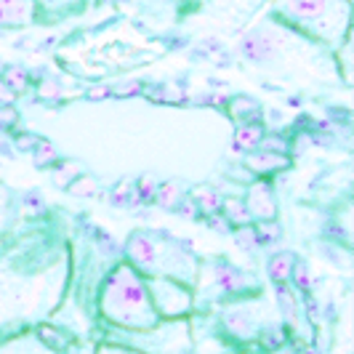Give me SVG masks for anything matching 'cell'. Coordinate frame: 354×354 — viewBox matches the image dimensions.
<instances>
[{
  "label": "cell",
  "instance_id": "cell-22",
  "mask_svg": "<svg viewBox=\"0 0 354 354\" xmlns=\"http://www.w3.org/2000/svg\"><path fill=\"white\" fill-rule=\"evenodd\" d=\"M264 354H296V349L290 346V344H283V346H277V349H269Z\"/></svg>",
  "mask_w": 354,
  "mask_h": 354
},
{
  "label": "cell",
  "instance_id": "cell-19",
  "mask_svg": "<svg viewBox=\"0 0 354 354\" xmlns=\"http://www.w3.org/2000/svg\"><path fill=\"white\" fill-rule=\"evenodd\" d=\"M96 354H144L128 344H120V341H109V338H102L96 341Z\"/></svg>",
  "mask_w": 354,
  "mask_h": 354
},
{
  "label": "cell",
  "instance_id": "cell-4",
  "mask_svg": "<svg viewBox=\"0 0 354 354\" xmlns=\"http://www.w3.org/2000/svg\"><path fill=\"white\" fill-rule=\"evenodd\" d=\"M274 19L296 35L338 48L352 27V0H274Z\"/></svg>",
  "mask_w": 354,
  "mask_h": 354
},
{
  "label": "cell",
  "instance_id": "cell-10",
  "mask_svg": "<svg viewBox=\"0 0 354 354\" xmlns=\"http://www.w3.org/2000/svg\"><path fill=\"white\" fill-rule=\"evenodd\" d=\"M243 203H245V211H248L250 221L269 224V221L277 218V197H274L266 178H259L256 184H250Z\"/></svg>",
  "mask_w": 354,
  "mask_h": 354
},
{
  "label": "cell",
  "instance_id": "cell-20",
  "mask_svg": "<svg viewBox=\"0 0 354 354\" xmlns=\"http://www.w3.org/2000/svg\"><path fill=\"white\" fill-rule=\"evenodd\" d=\"M330 354H352V336H349V319L344 322V330L336 336L333 346H330Z\"/></svg>",
  "mask_w": 354,
  "mask_h": 354
},
{
  "label": "cell",
  "instance_id": "cell-9",
  "mask_svg": "<svg viewBox=\"0 0 354 354\" xmlns=\"http://www.w3.org/2000/svg\"><path fill=\"white\" fill-rule=\"evenodd\" d=\"M30 221H35V218H32L30 205H24V195L0 184V240Z\"/></svg>",
  "mask_w": 354,
  "mask_h": 354
},
{
  "label": "cell",
  "instance_id": "cell-8",
  "mask_svg": "<svg viewBox=\"0 0 354 354\" xmlns=\"http://www.w3.org/2000/svg\"><path fill=\"white\" fill-rule=\"evenodd\" d=\"M149 296L160 319H187L195 312L192 285L178 283L171 277H149Z\"/></svg>",
  "mask_w": 354,
  "mask_h": 354
},
{
  "label": "cell",
  "instance_id": "cell-23",
  "mask_svg": "<svg viewBox=\"0 0 354 354\" xmlns=\"http://www.w3.org/2000/svg\"><path fill=\"white\" fill-rule=\"evenodd\" d=\"M184 3H187V6H203L205 0H184Z\"/></svg>",
  "mask_w": 354,
  "mask_h": 354
},
{
  "label": "cell",
  "instance_id": "cell-17",
  "mask_svg": "<svg viewBox=\"0 0 354 354\" xmlns=\"http://www.w3.org/2000/svg\"><path fill=\"white\" fill-rule=\"evenodd\" d=\"M136 8H142L144 14H155V17H165V14H176L184 6V0H131Z\"/></svg>",
  "mask_w": 354,
  "mask_h": 354
},
{
  "label": "cell",
  "instance_id": "cell-11",
  "mask_svg": "<svg viewBox=\"0 0 354 354\" xmlns=\"http://www.w3.org/2000/svg\"><path fill=\"white\" fill-rule=\"evenodd\" d=\"M0 354H62L56 352L46 338L37 333V328H24L11 336L0 338Z\"/></svg>",
  "mask_w": 354,
  "mask_h": 354
},
{
  "label": "cell",
  "instance_id": "cell-7",
  "mask_svg": "<svg viewBox=\"0 0 354 354\" xmlns=\"http://www.w3.org/2000/svg\"><path fill=\"white\" fill-rule=\"evenodd\" d=\"M106 338L128 344L144 354H195L192 328L187 319H160L149 330H136V333L115 330Z\"/></svg>",
  "mask_w": 354,
  "mask_h": 354
},
{
  "label": "cell",
  "instance_id": "cell-2",
  "mask_svg": "<svg viewBox=\"0 0 354 354\" xmlns=\"http://www.w3.org/2000/svg\"><path fill=\"white\" fill-rule=\"evenodd\" d=\"M96 317L112 330H149L160 322L149 296V283L125 259L112 261L96 290Z\"/></svg>",
  "mask_w": 354,
  "mask_h": 354
},
{
  "label": "cell",
  "instance_id": "cell-5",
  "mask_svg": "<svg viewBox=\"0 0 354 354\" xmlns=\"http://www.w3.org/2000/svg\"><path fill=\"white\" fill-rule=\"evenodd\" d=\"M259 290H261V283L248 269L232 264L227 259H200L195 283H192L195 312L205 306H221L243 296H253Z\"/></svg>",
  "mask_w": 354,
  "mask_h": 354
},
{
  "label": "cell",
  "instance_id": "cell-14",
  "mask_svg": "<svg viewBox=\"0 0 354 354\" xmlns=\"http://www.w3.org/2000/svg\"><path fill=\"white\" fill-rule=\"evenodd\" d=\"M37 3V11L48 14V17H72L77 11H83L88 6V0H35Z\"/></svg>",
  "mask_w": 354,
  "mask_h": 354
},
{
  "label": "cell",
  "instance_id": "cell-1",
  "mask_svg": "<svg viewBox=\"0 0 354 354\" xmlns=\"http://www.w3.org/2000/svg\"><path fill=\"white\" fill-rule=\"evenodd\" d=\"M64 232L30 221L0 240V338L53 317L70 285Z\"/></svg>",
  "mask_w": 354,
  "mask_h": 354
},
{
  "label": "cell",
  "instance_id": "cell-6",
  "mask_svg": "<svg viewBox=\"0 0 354 354\" xmlns=\"http://www.w3.org/2000/svg\"><path fill=\"white\" fill-rule=\"evenodd\" d=\"M277 306L269 304L264 293H253V296H243L218 306V322L224 336L237 341V344H253L259 333L264 330L272 319H277Z\"/></svg>",
  "mask_w": 354,
  "mask_h": 354
},
{
  "label": "cell",
  "instance_id": "cell-24",
  "mask_svg": "<svg viewBox=\"0 0 354 354\" xmlns=\"http://www.w3.org/2000/svg\"><path fill=\"white\" fill-rule=\"evenodd\" d=\"M106 3H109V0H106Z\"/></svg>",
  "mask_w": 354,
  "mask_h": 354
},
{
  "label": "cell",
  "instance_id": "cell-18",
  "mask_svg": "<svg viewBox=\"0 0 354 354\" xmlns=\"http://www.w3.org/2000/svg\"><path fill=\"white\" fill-rule=\"evenodd\" d=\"M264 144V131L259 128V125H243L240 131H237V149H259Z\"/></svg>",
  "mask_w": 354,
  "mask_h": 354
},
{
  "label": "cell",
  "instance_id": "cell-12",
  "mask_svg": "<svg viewBox=\"0 0 354 354\" xmlns=\"http://www.w3.org/2000/svg\"><path fill=\"white\" fill-rule=\"evenodd\" d=\"M35 0H0V30H19L37 21Z\"/></svg>",
  "mask_w": 354,
  "mask_h": 354
},
{
  "label": "cell",
  "instance_id": "cell-21",
  "mask_svg": "<svg viewBox=\"0 0 354 354\" xmlns=\"http://www.w3.org/2000/svg\"><path fill=\"white\" fill-rule=\"evenodd\" d=\"M62 354H96V338H77Z\"/></svg>",
  "mask_w": 354,
  "mask_h": 354
},
{
  "label": "cell",
  "instance_id": "cell-16",
  "mask_svg": "<svg viewBox=\"0 0 354 354\" xmlns=\"http://www.w3.org/2000/svg\"><path fill=\"white\" fill-rule=\"evenodd\" d=\"M293 266H296V259L290 253H277L269 259V277L274 283H288L293 274Z\"/></svg>",
  "mask_w": 354,
  "mask_h": 354
},
{
  "label": "cell",
  "instance_id": "cell-13",
  "mask_svg": "<svg viewBox=\"0 0 354 354\" xmlns=\"http://www.w3.org/2000/svg\"><path fill=\"white\" fill-rule=\"evenodd\" d=\"M245 165H248L253 174H259L261 178H266V176H272V174H277V171H283L285 165H288V158L280 155V152H269L264 147H259V149L248 152Z\"/></svg>",
  "mask_w": 354,
  "mask_h": 354
},
{
  "label": "cell",
  "instance_id": "cell-3",
  "mask_svg": "<svg viewBox=\"0 0 354 354\" xmlns=\"http://www.w3.org/2000/svg\"><path fill=\"white\" fill-rule=\"evenodd\" d=\"M123 259L144 277H171L192 285L200 256L184 240L168 232L136 230L123 245Z\"/></svg>",
  "mask_w": 354,
  "mask_h": 354
},
{
  "label": "cell",
  "instance_id": "cell-15",
  "mask_svg": "<svg viewBox=\"0 0 354 354\" xmlns=\"http://www.w3.org/2000/svg\"><path fill=\"white\" fill-rule=\"evenodd\" d=\"M261 346H264V352H269V349H277V346H283V344H288V325H285L283 319H272L269 325H264V330L259 333V338H256Z\"/></svg>",
  "mask_w": 354,
  "mask_h": 354
}]
</instances>
